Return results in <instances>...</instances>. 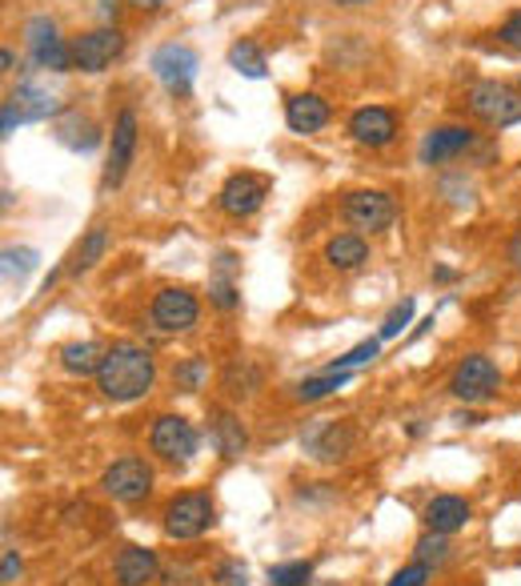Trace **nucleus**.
Returning <instances> with one entry per match:
<instances>
[{
    "label": "nucleus",
    "instance_id": "f257e3e1",
    "mask_svg": "<svg viewBox=\"0 0 521 586\" xmlns=\"http://www.w3.org/2000/svg\"><path fill=\"white\" fill-rule=\"evenodd\" d=\"M157 382V358L149 346L137 342H112L97 370V390L109 402H137Z\"/></svg>",
    "mask_w": 521,
    "mask_h": 586
},
{
    "label": "nucleus",
    "instance_id": "f03ea898",
    "mask_svg": "<svg viewBox=\"0 0 521 586\" xmlns=\"http://www.w3.org/2000/svg\"><path fill=\"white\" fill-rule=\"evenodd\" d=\"M213 523H217L213 499L201 494V490H189V494H177V499L165 506L161 530H165V538H173V542H193V538L205 535Z\"/></svg>",
    "mask_w": 521,
    "mask_h": 586
},
{
    "label": "nucleus",
    "instance_id": "7ed1b4c3",
    "mask_svg": "<svg viewBox=\"0 0 521 586\" xmlns=\"http://www.w3.org/2000/svg\"><path fill=\"white\" fill-rule=\"evenodd\" d=\"M465 105H470L473 117L489 129L521 125V93L501 85V81H477V85H470Z\"/></svg>",
    "mask_w": 521,
    "mask_h": 586
},
{
    "label": "nucleus",
    "instance_id": "20e7f679",
    "mask_svg": "<svg viewBox=\"0 0 521 586\" xmlns=\"http://www.w3.org/2000/svg\"><path fill=\"white\" fill-rule=\"evenodd\" d=\"M501 390V374H497V366L485 358V354H470V358H461L453 366V374H449V394L465 406H482L489 402Z\"/></svg>",
    "mask_w": 521,
    "mask_h": 586
},
{
    "label": "nucleus",
    "instance_id": "39448f33",
    "mask_svg": "<svg viewBox=\"0 0 521 586\" xmlns=\"http://www.w3.org/2000/svg\"><path fill=\"white\" fill-rule=\"evenodd\" d=\"M341 213L358 234H385L398 222V201L385 189H353V193H346Z\"/></svg>",
    "mask_w": 521,
    "mask_h": 586
},
{
    "label": "nucleus",
    "instance_id": "423d86ee",
    "mask_svg": "<svg viewBox=\"0 0 521 586\" xmlns=\"http://www.w3.org/2000/svg\"><path fill=\"white\" fill-rule=\"evenodd\" d=\"M197 446H201L197 426L189 422V418H181V414H161V418L153 422L149 450L157 458L173 462V466H185V462L197 454Z\"/></svg>",
    "mask_w": 521,
    "mask_h": 586
},
{
    "label": "nucleus",
    "instance_id": "0eeeda50",
    "mask_svg": "<svg viewBox=\"0 0 521 586\" xmlns=\"http://www.w3.org/2000/svg\"><path fill=\"white\" fill-rule=\"evenodd\" d=\"M100 490L117 502H145L153 494V466L137 454H124L100 475Z\"/></svg>",
    "mask_w": 521,
    "mask_h": 586
},
{
    "label": "nucleus",
    "instance_id": "6e6552de",
    "mask_svg": "<svg viewBox=\"0 0 521 586\" xmlns=\"http://www.w3.org/2000/svg\"><path fill=\"white\" fill-rule=\"evenodd\" d=\"M149 318L161 334H189L193 325L201 322V301L193 289L181 286H165L149 306Z\"/></svg>",
    "mask_w": 521,
    "mask_h": 586
},
{
    "label": "nucleus",
    "instance_id": "1a4fd4ad",
    "mask_svg": "<svg viewBox=\"0 0 521 586\" xmlns=\"http://www.w3.org/2000/svg\"><path fill=\"white\" fill-rule=\"evenodd\" d=\"M358 446V430L341 418H322V422H313L305 434H301V450L317 462H346Z\"/></svg>",
    "mask_w": 521,
    "mask_h": 586
},
{
    "label": "nucleus",
    "instance_id": "9d476101",
    "mask_svg": "<svg viewBox=\"0 0 521 586\" xmlns=\"http://www.w3.org/2000/svg\"><path fill=\"white\" fill-rule=\"evenodd\" d=\"M133 157H137V112L121 109L117 121H112V141H109V165H105V177L100 186L105 189H121L129 169H133Z\"/></svg>",
    "mask_w": 521,
    "mask_h": 586
},
{
    "label": "nucleus",
    "instance_id": "9b49d317",
    "mask_svg": "<svg viewBox=\"0 0 521 586\" xmlns=\"http://www.w3.org/2000/svg\"><path fill=\"white\" fill-rule=\"evenodd\" d=\"M28 37V57L37 69H49V73H69L73 69V45L64 37H57V25L49 16H33L25 28Z\"/></svg>",
    "mask_w": 521,
    "mask_h": 586
},
{
    "label": "nucleus",
    "instance_id": "f8f14e48",
    "mask_svg": "<svg viewBox=\"0 0 521 586\" xmlns=\"http://www.w3.org/2000/svg\"><path fill=\"white\" fill-rule=\"evenodd\" d=\"M269 189H274V181H269L265 174L241 169V174H233L221 186V193H217V205H221V213H229V217H253V213L265 205Z\"/></svg>",
    "mask_w": 521,
    "mask_h": 586
},
{
    "label": "nucleus",
    "instance_id": "ddd939ff",
    "mask_svg": "<svg viewBox=\"0 0 521 586\" xmlns=\"http://www.w3.org/2000/svg\"><path fill=\"white\" fill-rule=\"evenodd\" d=\"M57 112H61V100L25 81L4 97V137H13V129L25 125V121H49Z\"/></svg>",
    "mask_w": 521,
    "mask_h": 586
},
{
    "label": "nucleus",
    "instance_id": "4468645a",
    "mask_svg": "<svg viewBox=\"0 0 521 586\" xmlns=\"http://www.w3.org/2000/svg\"><path fill=\"white\" fill-rule=\"evenodd\" d=\"M121 52H124L121 28H93V33H81L73 40V69H81V73H105Z\"/></svg>",
    "mask_w": 521,
    "mask_h": 586
},
{
    "label": "nucleus",
    "instance_id": "2eb2a0df",
    "mask_svg": "<svg viewBox=\"0 0 521 586\" xmlns=\"http://www.w3.org/2000/svg\"><path fill=\"white\" fill-rule=\"evenodd\" d=\"M149 69L173 97H189L193 76H197V52L189 49V45H161V49L153 52Z\"/></svg>",
    "mask_w": 521,
    "mask_h": 586
},
{
    "label": "nucleus",
    "instance_id": "dca6fc26",
    "mask_svg": "<svg viewBox=\"0 0 521 586\" xmlns=\"http://www.w3.org/2000/svg\"><path fill=\"white\" fill-rule=\"evenodd\" d=\"M349 137L365 145V150H385L389 141L398 137V112L385 105H365L349 117Z\"/></svg>",
    "mask_w": 521,
    "mask_h": 586
},
{
    "label": "nucleus",
    "instance_id": "f3484780",
    "mask_svg": "<svg viewBox=\"0 0 521 586\" xmlns=\"http://www.w3.org/2000/svg\"><path fill=\"white\" fill-rule=\"evenodd\" d=\"M473 145H477V133L470 125H437L422 141V165H429V169L446 165L453 157H461V153H470Z\"/></svg>",
    "mask_w": 521,
    "mask_h": 586
},
{
    "label": "nucleus",
    "instance_id": "a211bd4d",
    "mask_svg": "<svg viewBox=\"0 0 521 586\" xmlns=\"http://www.w3.org/2000/svg\"><path fill=\"white\" fill-rule=\"evenodd\" d=\"M329 117H334V109H329V100H325L322 93H293V97L286 100V125L293 129V133H301V137L322 133V129L329 125Z\"/></svg>",
    "mask_w": 521,
    "mask_h": 586
},
{
    "label": "nucleus",
    "instance_id": "6ab92c4d",
    "mask_svg": "<svg viewBox=\"0 0 521 586\" xmlns=\"http://www.w3.org/2000/svg\"><path fill=\"white\" fill-rule=\"evenodd\" d=\"M470 518H473V506L461 494H437V499L425 502L422 511L425 530H434V535H458Z\"/></svg>",
    "mask_w": 521,
    "mask_h": 586
},
{
    "label": "nucleus",
    "instance_id": "aec40b11",
    "mask_svg": "<svg viewBox=\"0 0 521 586\" xmlns=\"http://www.w3.org/2000/svg\"><path fill=\"white\" fill-rule=\"evenodd\" d=\"M209 442L225 462H237L249 450V430L229 410H209Z\"/></svg>",
    "mask_w": 521,
    "mask_h": 586
},
{
    "label": "nucleus",
    "instance_id": "412c9836",
    "mask_svg": "<svg viewBox=\"0 0 521 586\" xmlns=\"http://www.w3.org/2000/svg\"><path fill=\"white\" fill-rule=\"evenodd\" d=\"M112 574H117V586H149L161 574V559L149 547H124L117 554Z\"/></svg>",
    "mask_w": 521,
    "mask_h": 586
},
{
    "label": "nucleus",
    "instance_id": "4be33fe9",
    "mask_svg": "<svg viewBox=\"0 0 521 586\" xmlns=\"http://www.w3.org/2000/svg\"><path fill=\"white\" fill-rule=\"evenodd\" d=\"M57 141H61L64 150H76V153H93L100 145V129L93 117H85V112L69 109L57 121Z\"/></svg>",
    "mask_w": 521,
    "mask_h": 586
},
{
    "label": "nucleus",
    "instance_id": "5701e85b",
    "mask_svg": "<svg viewBox=\"0 0 521 586\" xmlns=\"http://www.w3.org/2000/svg\"><path fill=\"white\" fill-rule=\"evenodd\" d=\"M325 262L349 274V270H361V265L369 262V241L361 238V234H337V238L325 241Z\"/></svg>",
    "mask_w": 521,
    "mask_h": 586
},
{
    "label": "nucleus",
    "instance_id": "b1692460",
    "mask_svg": "<svg viewBox=\"0 0 521 586\" xmlns=\"http://www.w3.org/2000/svg\"><path fill=\"white\" fill-rule=\"evenodd\" d=\"M105 354H109V346H100V342H69L61 349V366L76 378H97Z\"/></svg>",
    "mask_w": 521,
    "mask_h": 586
},
{
    "label": "nucleus",
    "instance_id": "393cba45",
    "mask_svg": "<svg viewBox=\"0 0 521 586\" xmlns=\"http://www.w3.org/2000/svg\"><path fill=\"white\" fill-rule=\"evenodd\" d=\"M221 390L229 394L233 402H245L253 398L260 390V370L249 358H233V362L225 366V374H221Z\"/></svg>",
    "mask_w": 521,
    "mask_h": 586
},
{
    "label": "nucleus",
    "instance_id": "a878e982",
    "mask_svg": "<svg viewBox=\"0 0 521 586\" xmlns=\"http://www.w3.org/2000/svg\"><path fill=\"white\" fill-rule=\"evenodd\" d=\"M233 253H221L217 258V277L209 282V301L217 310H237L241 306V294H237V282H233Z\"/></svg>",
    "mask_w": 521,
    "mask_h": 586
},
{
    "label": "nucleus",
    "instance_id": "bb28decb",
    "mask_svg": "<svg viewBox=\"0 0 521 586\" xmlns=\"http://www.w3.org/2000/svg\"><path fill=\"white\" fill-rule=\"evenodd\" d=\"M229 69L249 76V81H260V76L269 73V61H265V49H260V45L237 40V45H229Z\"/></svg>",
    "mask_w": 521,
    "mask_h": 586
},
{
    "label": "nucleus",
    "instance_id": "cd10ccee",
    "mask_svg": "<svg viewBox=\"0 0 521 586\" xmlns=\"http://www.w3.org/2000/svg\"><path fill=\"white\" fill-rule=\"evenodd\" d=\"M105 250H109V229H105V225H93V229L85 234V241L76 246L73 265H69V270H73V274H88V270L105 258Z\"/></svg>",
    "mask_w": 521,
    "mask_h": 586
},
{
    "label": "nucleus",
    "instance_id": "c85d7f7f",
    "mask_svg": "<svg viewBox=\"0 0 521 586\" xmlns=\"http://www.w3.org/2000/svg\"><path fill=\"white\" fill-rule=\"evenodd\" d=\"M349 378H353V370H325V374H317V378H305L298 390H293V398L298 402H322V398H329V394H337V390L346 386Z\"/></svg>",
    "mask_w": 521,
    "mask_h": 586
},
{
    "label": "nucleus",
    "instance_id": "c756f323",
    "mask_svg": "<svg viewBox=\"0 0 521 586\" xmlns=\"http://www.w3.org/2000/svg\"><path fill=\"white\" fill-rule=\"evenodd\" d=\"M205 382H209V362L197 354L173 366V390H181V394H197V390H205Z\"/></svg>",
    "mask_w": 521,
    "mask_h": 586
},
{
    "label": "nucleus",
    "instance_id": "7c9ffc66",
    "mask_svg": "<svg viewBox=\"0 0 521 586\" xmlns=\"http://www.w3.org/2000/svg\"><path fill=\"white\" fill-rule=\"evenodd\" d=\"M37 270V250H28V246H4V282L9 286H21L28 274Z\"/></svg>",
    "mask_w": 521,
    "mask_h": 586
},
{
    "label": "nucleus",
    "instance_id": "2f4dec72",
    "mask_svg": "<svg viewBox=\"0 0 521 586\" xmlns=\"http://www.w3.org/2000/svg\"><path fill=\"white\" fill-rule=\"evenodd\" d=\"M449 554H453V547H449V535H434V530H425L422 538H417V547H413V559L425 562V566H446Z\"/></svg>",
    "mask_w": 521,
    "mask_h": 586
},
{
    "label": "nucleus",
    "instance_id": "473e14b6",
    "mask_svg": "<svg viewBox=\"0 0 521 586\" xmlns=\"http://www.w3.org/2000/svg\"><path fill=\"white\" fill-rule=\"evenodd\" d=\"M269 586H310L313 578V562L298 559V562H277V566H269Z\"/></svg>",
    "mask_w": 521,
    "mask_h": 586
},
{
    "label": "nucleus",
    "instance_id": "72a5a7b5",
    "mask_svg": "<svg viewBox=\"0 0 521 586\" xmlns=\"http://www.w3.org/2000/svg\"><path fill=\"white\" fill-rule=\"evenodd\" d=\"M381 354V337H369V342H361V346H353L349 354H341V358H334V362L325 366V370H358V366H365V362H373Z\"/></svg>",
    "mask_w": 521,
    "mask_h": 586
},
{
    "label": "nucleus",
    "instance_id": "f704fd0d",
    "mask_svg": "<svg viewBox=\"0 0 521 586\" xmlns=\"http://www.w3.org/2000/svg\"><path fill=\"white\" fill-rule=\"evenodd\" d=\"M429 578H434V566H425V562L413 559V562H405L385 586H429Z\"/></svg>",
    "mask_w": 521,
    "mask_h": 586
},
{
    "label": "nucleus",
    "instance_id": "c9c22d12",
    "mask_svg": "<svg viewBox=\"0 0 521 586\" xmlns=\"http://www.w3.org/2000/svg\"><path fill=\"white\" fill-rule=\"evenodd\" d=\"M410 318H413V298H405V301H398L393 310H389V318L381 322V342H389V337H398L405 325H410Z\"/></svg>",
    "mask_w": 521,
    "mask_h": 586
},
{
    "label": "nucleus",
    "instance_id": "e433bc0d",
    "mask_svg": "<svg viewBox=\"0 0 521 586\" xmlns=\"http://www.w3.org/2000/svg\"><path fill=\"white\" fill-rule=\"evenodd\" d=\"M497 40H501L509 52H521V9L501 21V28H497Z\"/></svg>",
    "mask_w": 521,
    "mask_h": 586
},
{
    "label": "nucleus",
    "instance_id": "4c0bfd02",
    "mask_svg": "<svg viewBox=\"0 0 521 586\" xmlns=\"http://www.w3.org/2000/svg\"><path fill=\"white\" fill-rule=\"evenodd\" d=\"M213 578L221 586H245L249 571H245V562H221V566L213 571Z\"/></svg>",
    "mask_w": 521,
    "mask_h": 586
},
{
    "label": "nucleus",
    "instance_id": "58836bf2",
    "mask_svg": "<svg viewBox=\"0 0 521 586\" xmlns=\"http://www.w3.org/2000/svg\"><path fill=\"white\" fill-rule=\"evenodd\" d=\"M506 262L521 274V225L513 229V238H509V246H506Z\"/></svg>",
    "mask_w": 521,
    "mask_h": 586
},
{
    "label": "nucleus",
    "instance_id": "ea45409f",
    "mask_svg": "<svg viewBox=\"0 0 521 586\" xmlns=\"http://www.w3.org/2000/svg\"><path fill=\"white\" fill-rule=\"evenodd\" d=\"M16 574H21V559H16V550H4V586H13Z\"/></svg>",
    "mask_w": 521,
    "mask_h": 586
},
{
    "label": "nucleus",
    "instance_id": "a19ab883",
    "mask_svg": "<svg viewBox=\"0 0 521 586\" xmlns=\"http://www.w3.org/2000/svg\"><path fill=\"white\" fill-rule=\"evenodd\" d=\"M165 4H169V0H129V9H137V13H157Z\"/></svg>",
    "mask_w": 521,
    "mask_h": 586
},
{
    "label": "nucleus",
    "instance_id": "79ce46f5",
    "mask_svg": "<svg viewBox=\"0 0 521 586\" xmlns=\"http://www.w3.org/2000/svg\"><path fill=\"white\" fill-rule=\"evenodd\" d=\"M0 69H4V73H13V69H16L13 49H0Z\"/></svg>",
    "mask_w": 521,
    "mask_h": 586
},
{
    "label": "nucleus",
    "instance_id": "37998d69",
    "mask_svg": "<svg viewBox=\"0 0 521 586\" xmlns=\"http://www.w3.org/2000/svg\"><path fill=\"white\" fill-rule=\"evenodd\" d=\"M334 4H346V9H358V4H369V0H334Z\"/></svg>",
    "mask_w": 521,
    "mask_h": 586
},
{
    "label": "nucleus",
    "instance_id": "c03bdc74",
    "mask_svg": "<svg viewBox=\"0 0 521 586\" xmlns=\"http://www.w3.org/2000/svg\"><path fill=\"white\" fill-rule=\"evenodd\" d=\"M100 9H105V13L112 16V13H117V0H105V4H100Z\"/></svg>",
    "mask_w": 521,
    "mask_h": 586
}]
</instances>
